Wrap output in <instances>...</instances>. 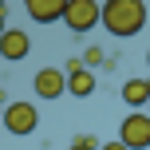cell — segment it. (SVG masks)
Returning a JSON list of instances; mask_svg holds the SVG:
<instances>
[{
  "label": "cell",
  "mask_w": 150,
  "mask_h": 150,
  "mask_svg": "<svg viewBox=\"0 0 150 150\" xmlns=\"http://www.w3.org/2000/svg\"><path fill=\"white\" fill-rule=\"evenodd\" d=\"M99 24H103L111 36L130 40L146 28V4L142 0H107L103 12H99Z\"/></svg>",
  "instance_id": "6da1fadb"
},
{
  "label": "cell",
  "mask_w": 150,
  "mask_h": 150,
  "mask_svg": "<svg viewBox=\"0 0 150 150\" xmlns=\"http://www.w3.org/2000/svg\"><path fill=\"white\" fill-rule=\"evenodd\" d=\"M119 142L127 150H150V115L146 111H130L119 122Z\"/></svg>",
  "instance_id": "7a4b0ae2"
},
{
  "label": "cell",
  "mask_w": 150,
  "mask_h": 150,
  "mask_svg": "<svg viewBox=\"0 0 150 150\" xmlns=\"http://www.w3.org/2000/svg\"><path fill=\"white\" fill-rule=\"evenodd\" d=\"M0 127H4L8 134H32V130L40 127L36 103H8L4 115H0Z\"/></svg>",
  "instance_id": "3957f363"
},
{
  "label": "cell",
  "mask_w": 150,
  "mask_h": 150,
  "mask_svg": "<svg viewBox=\"0 0 150 150\" xmlns=\"http://www.w3.org/2000/svg\"><path fill=\"white\" fill-rule=\"evenodd\" d=\"M99 12H103V4H99V0H67L63 24H67L71 32H91V28L99 24Z\"/></svg>",
  "instance_id": "277c9868"
},
{
  "label": "cell",
  "mask_w": 150,
  "mask_h": 150,
  "mask_svg": "<svg viewBox=\"0 0 150 150\" xmlns=\"http://www.w3.org/2000/svg\"><path fill=\"white\" fill-rule=\"evenodd\" d=\"M32 91H36L40 99H59L63 91H67V75L59 67H40L36 79H32Z\"/></svg>",
  "instance_id": "5b68a950"
},
{
  "label": "cell",
  "mask_w": 150,
  "mask_h": 150,
  "mask_svg": "<svg viewBox=\"0 0 150 150\" xmlns=\"http://www.w3.org/2000/svg\"><path fill=\"white\" fill-rule=\"evenodd\" d=\"M28 52H32V40H28V32H20V28H8L4 36H0V55H4L8 63H20V59H28Z\"/></svg>",
  "instance_id": "8992f818"
},
{
  "label": "cell",
  "mask_w": 150,
  "mask_h": 150,
  "mask_svg": "<svg viewBox=\"0 0 150 150\" xmlns=\"http://www.w3.org/2000/svg\"><path fill=\"white\" fill-rule=\"evenodd\" d=\"M67 12V0H28V16L36 24H52V20H63Z\"/></svg>",
  "instance_id": "52a82bcc"
},
{
  "label": "cell",
  "mask_w": 150,
  "mask_h": 150,
  "mask_svg": "<svg viewBox=\"0 0 150 150\" xmlns=\"http://www.w3.org/2000/svg\"><path fill=\"white\" fill-rule=\"evenodd\" d=\"M122 103L134 107V111H142L150 103V79H130L127 87H122Z\"/></svg>",
  "instance_id": "ba28073f"
},
{
  "label": "cell",
  "mask_w": 150,
  "mask_h": 150,
  "mask_svg": "<svg viewBox=\"0 0 150 150\" xmlns=\"http://www.w3.org/2000/svg\"><path fill=\"white\" fill-rule=\"evenodd\" d=\"M79 63H83V67H103V63H107V52H103V47H87V52H83L79 55Z\"/></svg>",
  "instance_id": "9c48e42d"
},
{
  "label": "cell",
  "mask_w": 150,
  "mask_h": 150,
  "mask_svg": "<svg viewBox=\"0 0 150 150\" xmlns=\"http://www.w3.org/2000/svg\"><path fill=\"white\" fill-rule=\"evenodd\" d=\"M99 150H127V146H122L119 138H111V142H103V146H99Z\"/></svg>",
  "instance_id": "30bf717a"
},
{
  "label": "cell",
  "mask_w": 150,
  "mask_h": 150,
  "mask_svg": "<svg viewBox=\"0 0 150 150\" xmlns=\"http://www.w3.org/2000/svg\"><path fill=\"white\" fill-rule=\"evenodd\" d=\"M8 32V16H4V4H0V36Z\"/></svg>",
  "instance_id": "8fae6325"
},
{
  "label": "cell",
  "mask_w": 150,
  "mask_h": 150,
  "mask_svg": "<svg viewBox=\"0 0 150 150\" xmlns=\"http://www.w3.org/2000/svg\"><path fill=\"white\" fill-rule=\"evenodd\" d=\"M71 150H83V146H75V142H71Z\"/></svg>",
  "instance_id": "7c38bea8"
},
{
  "label": "cell",
  "mask_w": 150,
  "mask_h": 150,
  "mask_svg": "<svg viewBox=\"0 0 150 150\" xmlns=\"http://www.w3.org/2000/svg\"><path fill=\"white\" fill-rule=\"evenodd\" d=\"M146 115H150V103H146Z\"/></svg>",
  "instance_id": "4fadbf2b"
},
{
  "label": "cell",
  "mask_w": 150,
  "mask_h": 150,
  "mask_svg": "<svg viewBox=\"0 0 150 150\" xmlns=\"http://www.w3.org/2000/svg\"><path fill=\"white\" fill-rule=\"evenodd\" d=\"M146 63H150V52H146Z\"/></svg>",
  "instance_id": "5bb4252c"
},
{
  "label": "cell",
  "mask_w": 150,
  "mask_h": 150,
  "mask_svg": "<svg viewBox=\"0 0 150 150\" xmlns=\"http://www.w3.org/2000/svg\"><path fill=\"white\" fill-rule=\"evenodd\" d=\"M0 115H4V107H0Z\"/></svg>",
  "instance_id": "9a60e30c"
}]
</instances>
